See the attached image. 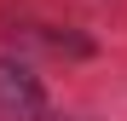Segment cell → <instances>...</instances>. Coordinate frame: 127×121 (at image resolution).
I'll use <instances>...</instances> for the list:
<instances>
[{"instance_id": "6da1fadb", "label": "cell", "mask_w": 127, "mask_h": 121, "mask_svg": "<svg viewBox=\"0 0 127 121\" xmlns=\"http://www.w3.org/2000/svg\"><path fill=\"white\" fill-rule=\"evenodd\" d=\"M0 115L6 121H52V98L23 58H0Z\"/></svg>"}]
</instances>
